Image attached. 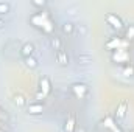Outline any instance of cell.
Returning a JSON list of instances; mask_svg holds the SVG:
<instances>
[{
	"label": "cell",
	"instance_id": "cell-12",
	"mask_svg": "<svg viewBox=\"0 0 134 132\" xmlns=\"http://www.w3.org/2000/svg\"><path fill=\"white\" fill-rule=\"evenodd\" d=\"M63 33H64V34H72V33H73V23L66 22V23L63 25Z\"/></svg>",
	"mask_w": 134,
	"mask_h": 132
},
{
	"label": "cell",
	"instance_id": "cell-15",
	"mask_svg": "<svg viewBox=\"0 0 134 132\" xmlns=\"http://www.w3.org/2000/svg\"><path fill=\"white\" fill-rule=\"evenodd\" d=\"M123 75H125V76H131V75H134V67H126V68L123 70Z\"/></svg>",
	"mask_w": 134,
	"mask_h": 132
},
{
	"label": "cell",
	"instance_id": "cell-17",
	"mask_svg": "<svg viewBox=\"0 0 134 132\" xmlns=\"http://www.w3.org/2000/svg\"><path fill=\"white\" fill-rule=\"evenodd\" d=\"M114 59H115V61H117V59H126V53H120V51H119V53L114 55Z\"/></svg>",
	"mask_w": 134,
	"mask_h": 132
},
{
	"label": "cell",
	"instance_id": "cell-21",
	"mask_svg": "<svg viewBox=\"0 0 134 132\" xmlns=\"http://www.w3.org/2000/svg\"><path fill=\"white\" fill-rule=\"evenodd\" d=\"M3 27H5V22H3V20L0 19V28H3Z\"/></svg>",
	"mask_w": 134,
	"mask_h": 132
},
{
	"label": "cell",
	"instance_id": "cell-2",
	"mask_svg": "<svg viewBox=\"0 0 134 132\" xmlns=\"http://www.w3.org/2000/svg\"><path fill=\"white\" fill-rule=\"evenodd\" d=\"M72 90H73V93H75V97L80 99L86 98V95H87V86H84V84H73L72 86Z\"/></svg>",
	"mask_w": 134,
	"mask_h": 132
},
{
	"label": "cell",
	"instance_id": "cell-14",
	"mask_svg": "<svg viewBox=\"0 0 134 132\" xmlns=\"http://www.w3.org/2000/svg\"><path fill=\"white\" fill-rule=\"evenodd\" d=\"M115 45H117V47L120 45V40H119V39H114V40H111V42H108V44H106V47H108V48H112V47H115Z\"/></svg>",
	"mask_w": 134,
	"mask_h": 132
},
{
	"label": "cell",
	"instance_id": "cell-13",
	"mask_svg": "<svg viewBox=\"0 0 134 132\" xmlns=\"http://www.w3.org/2000/svg\"><path fill=\"white\" fill-rule=\"evenodd\" d=\"M14 103H16L17 106H20V107L27 104V103H25V98H24L22 95H16V97H14Z\"/></svg>",
	"mask_w": 134,
	"mask_h": 132
},
{
	"label": "cell",
	"instance_id": "cell-5",
	"mask_svg": "<svg viewBox=\"0 0 134 132\" xmlns=\"http://www.w3.org/2000/svg\"><path fill=\"white\" fill-rule=\"evenodd\" d=\"M126 109H128V103H126V101H122V103L119 104L117 110H115V118L123 120V118H125V115H126Z\"/></svg>",
	"mask_w": 134,
	"mask_h": 132
},
{
	"label": "cell",
	"instance_id": "cell-11",
	"mask_svg": "<svg viewBox=\"0 0 134 132\" xmlns=\"http://www.w3.org/2000/svg\"><path fill=\"white\" fill-rule=\"evenodd\" d=\"M9 9H11L9 3H6V2H0V14H8Z\"/></svg>",
	"mask_w": 134,
	"mask_h": 132
},
{
	"label": "cell",
	"instance_id": "cell-19",
	"mask_svg": "<svg viewBox=\"0 0 134 132\" xmlns=\"http://www.w3.org/2000/svg\"><path fill=\"white\" fill-rule=\"evenodd\" d=\"M126 37H128V39H131V37H134V27H131V28H128V31H126Z\"/></svg>",
	"mask_w": 134,
	"mask_h": 132
},
{
	"label": "cell",
	"instance_id": "cell-1",
	"mask_svg": "<svg viewBox=\"0 0 134 132\" xmlns=\"http://www.w3.org/2000/svg\"><path fill=\"white\" fill-rule=\"evenodd\" d=\"M106 22L112 27V28H115V30H122L123 28V22H122V19L120 17H117L115 14H106Z\"/></svg>",
	"mask_w": 134,
	"mask_h": 132
},
{
	"label": "cell",
	"instance_id": "cell-4",
	"mask_svg": "<svg viewBox=\"0 0 134 132\" xmlns=\"http://www.w3.org/2000/svg\"><path fill=\"white\" fill-rule=\"evenodd\" d=\"M33 53H34V45L33 44L27 42V44L22 45V48H20V55H22L24 58H30V56H33Z\"/></svg>",
	"mask_w": 134,
	"mask_h": 132
},
{
	"label": "cell",
	"instance_id": "cell-16",
	"mask_svg": "<svg viewBox=\"0 0 134 132\" xmlns=\"http://www.w3.org/2000/svg\"><path fill=\"white\" fill-rule=\"evenodd\" d=\"M33 5L34 6H42V8H44V6L47 5V2H45V0H33Z\"/></svg>",
	"mask_w": 134,
	"mask_h": 132
},
{
	"label": "cell",
	"instance_id": "cell-7",
	"mask_svg": "<svg viewBox=\"0 0 134 132\" xmlns=\"http://www.w3.org/2000/svg\"><path fill=\"white\" fill-rule=\"evenodd\" d=\"M56 61H58L61 65H67V64H69V56H67V51H64V50L56 51Z\"/></svg>",
	"mask_w": 134,
	"mask_h": 132
},
{
	"label": "cell",
	"instance_id": "cell-9",
	"mask_svg": "<svg viewBox=\"0 0 134 132\" xmlns=\"http://www.w3.org/2000/svg\"><path fill=\"white\" fill-rule=\"evenodd\" d=\"M75 126H76L75 117H73V115H70V117L66 120V126H64V129H66V132H73V131H75Z\"/></svg>",
	"mask_w": 134,
	"mask_h": 132
},
{
	"label": "cell",
	"instance_id": "cell-18",
	"mask_svg": "<svg viewBox=\"0 0 134 132\" xmlns=\"http://www.w3.org/2000/svg\"><path fill=\"white\" fill-rule=\"evenodd\" d=\"M86 33H87V28H86L84 25H81V27L78 28V34H81V36H84Z\"/></svg>",
	"mask_w": 134,
	"mask_h": 132
},
{
	"label": "cell",
	"instance_id": "cell-6",
	"mask_svg": "<svg viewBox=\"0 0 134 132\" xmlns=\"http://www.w3.org/2000/svg\"><path fill=\"white\" fill-rule=\"evenodd\" d=\"M42 110H44V104H41V103H33L28 106V113H31V115H37Z\"/></svg>",
	"mask_w": 134,
	"mask_h": 132
},
{
	"label": "cell",
	"instance_id": "cell-3",
	"mask_svg": "<svg viewBox=\"0 0 134 132\" xmlns=\"http://www.w3.org/2000/svg\"><path fill=\"white\" fill-rule=\"evenodd\" d=\"M39 87H41V90H39V92H41L44 97H45V95H48V93H50V90H52V84H50V79L44 76V78L39 81Z\"/></svg>",
	"mask_w": 134,
	"mask_h": 132
},
{
	"label": "cell",
	"instance_id": "cell-20",
	"mask_svg": "<svg viewBox=\"0 0 134 132\" xmlns=\"http://www.w3.org/2000/svg\"><path fill=\"white\" fill-rule=\"evenodd\" d=\"M78 61H91V56H78Z\"/></svg>",
	"mask_w": 134,
	"mask_h": 132
},
{
	"label": "cell",
	"instance_id": "cell-8",
	"mask_svg": "<svg viewBox=\"0 0 134 132\" xmlns=\"http://www.w3.org/2000/svg\"><path fill=\"white\" fill-rule=\"evenodd\" d=\"M50 45H52V48H53V50H56V51L63 50V40H61L59 37H56V36L50 37Z\"/></svg>",
	"mask_w": 134,
	"mask_h": 132
},
{
	"label": "cell",
	"instance_id": "cell-22",
	"mask_svg": "<svg viewBox=\"0 0 134 132\" xmlns=\"http://www.w3.org/2000/svg\"><path fill=\"white\" fill-rule=\"evenodd\" d=\"M78 132H86V131H84L83 128H80V129H78Z\"/></svg>",
	"mask_w": 134,
	"mask_h": 132
},
{
	"label": "cell",
	"instance_id": "cell-23",
	"mask_svg": "<svg viewBox=\"0 0 134 132\" xmlns=\"http://www.w3.org/2000/svg\"><path fill=\"white\" fill-rule=\"evenodd\" d=\"M0 132H3V131H0Z\"/></svg>",
	"mask_w": 134,
	"mask_h": 132
},
{
	"label": "cell",
	"instance_id": "cell-10",
	"mask_svg": "<svg viewBox=\"0 0 134 132\" xmlns=\"http://www.w3.org/2000/svg\"><path fill=\"white\" fill-rule=\"evenodd\" d=\"M25 65L28 67V68H36V67H37V59L33 58V56L25 58Z\"/></svg>",
	"mask_w": 134,
	"mask_h": 132
}]
</instances>
